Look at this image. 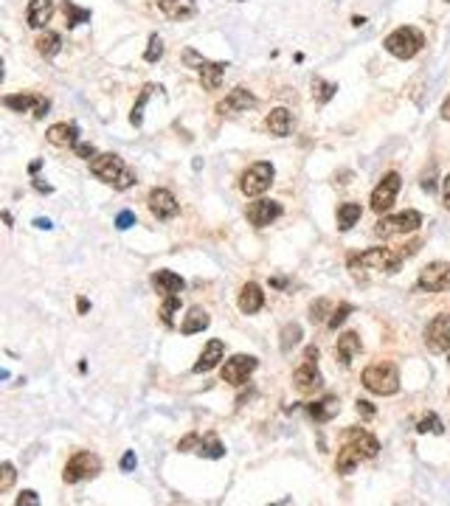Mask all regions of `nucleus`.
Masks as SVG:
<instances>
[{"label": "nucleus", "instance_id": "a211bd4d", "mask_svg": "<svg viewBox=\"0 0 450 506\" xmlns=\"http://www.w3.org/2000/svg\"><path fill=\"white\" fill-rule=\"evenodd\" d=\"M265 126H268V133L276 135V138L290 135V130H293V115H290V110H288V107H276V110H270L268 118H265Z\"/></svg>", "mask_w": 450, "mask_h": 506}, {"label": "nucleus", "instance_id": "b1692460", "mask_svg": "<svg viewBox=\"0 0 450 506\" xmlns=\"http://www.w3.org/2000/svg\"><path fill=\"white\" fill-rule=\"evenodd\" d=\"M152 287L160 295H175V292L180 295L183 287H186V281L178 273H172V270H158V273H152Z\"/></svg>", "mask_w": 450, "mask_h": 506}, {"label": "nucleus", "instance_id": "0eeeda50", "mask_svg": "<svg viewBox=\"0 0 450 506\" xmlns=\"http://www.w3.org/2000/svg\"><path fill=\"white\" fill-rule=\"evenodd\" d=\"M400 186H402V178H400L397 172H388V175H383V180L375 186V191H372V200H369V205H372V211H375V214H386V211L394 205Z\"/></svg>", "mask_w": 450, "mask_h": 506}, {"label": "nucleus", "instance_id": "7ed1b4c3", "mask_svg": "<svg viewBox=\"0 0 450 506\" xmlns=\"http://www.w3.org/2000/svg\"><path fill=\"white\" fill-rule=\"evenodd\" d=\"M363 386L372 394L391 397V394L400 391V371H397L394 363H372L363 371Z\"/></svg>", "mask_w": 450, "mask_h": 506}, {"label": "nucleus", "instance_id": "37998d69", "mask_svg": "<svg viewBox=\"0 0 450 506\" xmlns=\"http://www.w3.org/2000/svg\"><path fill=\"white\" fill-rule=\"evenodd\" d=\"M197 447H200V433H189L186 439L178 442V450H180V453H191V450H197Z\"/></svg>", "mask_w": 450, "mask_h": 506}, {"label": "nucleus", "instance_id": "f03ea898", "mask_svg": "<svg viewBox=\"0 0 450 506\" xmlns=\"http://www.w3.org/2000/svg\"><path fill=\"white\" fill-rule=\"evenodd\" d=\"M422 46H425V34L414 26H400L383 39V48L397 59H414L422 51Z\"/></svg>", "mask_w": 450, "mask_h": 506}, {"label": "nucleus", "instance_id": "dca6fc26", "mask_svg": "<svg viewBox=\"0 0 450 506\" xmlns=\"http://www.w3.org/2000/svg\"><path fill=\"white\" fill-rule=\"evenodd\" d=\"M279 217H281V203L276 200H254L248 205V223L256 228H265Z\"/></svg>", "mask_w": 450, "mask_h": 506}, {"label": "nucleus", "instance_id": "4d7b16f0", "mask_svg": "<svg viewBox=\"0 0 450 506\" xmlns=\"http://www.w3.org/2000/svg\"><path fill=\"white\" fill-rule=\"evenodd\" d=\"M447 3H450V0H447Z\"/></svg>", "mask_w": 450, "mask_h": 506}, {"label": "nucleus", "instance_id": "473e14b6", "mask_svg": "<svg viewBox=\"0 0 450 506\" xmlns=\"http://www.w3.org/2000/svg\"><path fill=\"white\" fill-rule=\"evenodd\" d=\"M197 453L200 456H206V458H223L225 456V447L220 444V439L217 436H200V447H197Z\"/></svg>", "mask_w": 450, "mask_h": 506}, {"label": "nucleus", "instance_id": "1a4fd4ad", "mask_svg": "<svg viewBox=\"0 0 450 506\" xmlns=\"http://www.w3.org/2000/svg\"><path fill=\"white\" fill-rule=\"evenodd\" d=\"M417 287L420 290H428V292H444V290H450V265L447 262H431V265H425L420 270Z\"/></svg>", "mask_w": 450, "mask_h": 506}, {"label": "nucleus", "instance_id": "cd10ccee", "mask_svg": "<svg viewBox=\"0 0 450 506\" xmlns=\"http://www.w3.org/2000/svg\"><path fill=\"white\" fill-rule=\"evenodd\" d=\"M34 46H37V54H39V57L51 59V57H57V54H59V48H62V37H59L57 31H48V28H46L43 34L37 37Z\"/></svg>", "mask_w": 450, "mask_h": 506}, {"label": "nucleus", "instance_id": "423d86ee", "mask_svg": "<svg viewBox=\"0 0 450 506\" xmlns=\"http://www.w3.org/2000/svg\"><path fill=\"white\" fill-rule=\"evenodd\" d=\"M99 473H102V458H99L96 453H91V450H79V453L65 464L62 478H65V484H79V481L93 478V476H99Z\"/></svg>", "mask_w": 450, "mask_h": 506}, {"label": "nucleus", "instance_id": "4468645a", "mask_svg": "<svg viewBox=\"0 0 450 506\" xmlns=\"http://www.w3.org/2000/svg\"><path fill=\"white\" fill-rule=\"evenodd\" d=\"M293 386H296V391H301V394H312V391H318V388L324 386V377H321L315 360H307V357H304V363L293 371Z\"/></svg>", "mask_w": 450, "mask_h": 506}, {"label": "nucleus", "instance_id": "aec40b11", "mask_svg": "<svg viewBox=\"0 0 450 506\" xmlns=\"http://www.w3.org/2000/svg\"><path fill=\"white\" fill-rule=\"evenodd\" d=\"M46 138H48V144H54V147H76V144H79V126H76V124H68V121L51 124L48 133H46Z\"/></svg>", "mask_w": 450, "mask_h": 506}, {"label": "nucleus", "instance_id": "6ab92c4d", "mask_svg": "<svg viewBox=\"0 0 450 506\" xmlns=\"http://www.w3.org/2000/svg\"><path fill=\"white\" fill-rule=\"evenodd\" d=\"M51 17H54V0H28L26 20L31 28H46V23H51Z\"/></svg>", "mask_w": 450, "mask_h": 506}, {"label": "nucleus", "instance_id": "72a5a7b5", "mask_svg": "<svg viewBox=\"0 0 450 506\" xmlns=\"http://www.w3.org/2000/svg\"><path fill=\"white\" fill-rule=\"evenodd\" d=\"M299 344H301V326H299V324H288V326L281 329V344H279L281 352L288 355V352H293V346H299Z\"/></svg>", "mask_w": 450, "mask_h": 506}, {"label": "nucleus", "instance_id": "13d9d810", "mask_svg": "<svg viewBox=\"0 0 450 506\" xmlns=\"http://www.w3.org/2000/svg\"><path fill=\"white\" fill-rule=\"evenodd\" d=\"M447 363H450V360H447Z\"/></svg>", "mask_w": 450, "mask_h": 506}, {"label": "nucleus", "instance_id": "c03bdc74", "mask_svg": "<svg viewBox=\"0 0 450 506\" xmlns=\"http://www.w3.org/2000/svg\"><path fill=\"white\" fill-rule=\"evenodd\" d=\"M133 225H135V214H133V211H121V214L115 217V228L118 231H127Z\"/></svg>", "mask_w": 450, "mask_h": 506}, {"label": "nucleus", "instance_id": "393cba45", "mask_svg": "<svg viewBox=\"0 0 450 506\" xmlns=\"http://www.w3.org/2000/svg\"><path fill=\"white\" fill-rule=\"evenodd\" d=\"M223 355H225V344L223 341H209L206 344V349H203V355H200V360L194 363V374H203V371H212L220 360H223Z\"/></svg>", "mask_w": 450, "mask_h": 506}, {"label": "nucleus", "instance_id": "a18cd8bd", "mask_svg": "<svg viewBox=\"0 0 450 506\" xmlns=\"http://www.w3.org/2000/svg\"><path fill=\"white\" fill-rule=\"evenodd\" d=\"M73 149H76V155H79V158H85V160H93V158L99 155V152H96V147H93V144H85V141H79Z\"/></svg>", "mask_w": 450, "mask_h": 506}, {"label": "nucleus", "instance_id": "c9c22d12", "mask_svg": "<svg viewBox=\"0 0 450 506\" xmlns=\"http://www.w3.org/2000/svg\"><path fill=\"white\" fill-rule=\"evenodd\" d=\"M152 91H155V84H147V88L141 91V99L135 102V107H133V113H130L133 126H141V121H144V104H147V99L152 96Z\"/></svg>", "mask_w": 450, "mask_h": 506}, {"label": "nucleus", "instance_id": "ea45409f", "mask_svg": "<svg viewBox=\"0 0 450 506\" xmlns=\"http://www.w3.org/2000/svg\"><path fill=\"white\" fill-rule=\"evenodd\" d=\"M326 312H330V301H326V299H318V301H312V307H310V321H312V324L330 321V318H326ZM330 315H332V312H330Z\"/></svg>", "mask_w": 450, "mask_h": 506}, {"label": "nucleus", "instance_id": "4be33fe9", "mask_svg": "<svg viewBox=\"0 0 450 506\" xmlns=\"http://www.w3.org/2000/svg\"><path fill=\"white\" fill-rule=\"evenodd\" d=\"M225 68H228L225 62H212V59L203 57V62H200V68H197L203 88H206V91H217L220 82H223V76H225Z\"/></svg>", "mask_w": 450, "mask_h": 506}, {"label": "nucleus", "instance_id": "c85d7f7f", "mask_svg": "<svg viewBox=\"0 0 450 506\" xmlns=\"http://www.w3.org/2000/svg\"><path fill=\"white\" fill-rule=\"evenodd\" d=\"M209 324H212V318H209V312H206V310H203V307H191V310H189V315L183 318L180 332H183V335H194V332L209 329Z\"/></svg>", "mask_w": 450, "mask_h": 506}, {"label": "nucleus", "instance_id": "09e8293b", "mask_svg": "<svg viewBox=\"0 0 450 506\" xmlns=\"http://www.w3.org/2000/svg\"><path fill=\"white\" fill-rule=\"evenodd\" d=\"M357 413H360L363 419H372V416H375V408H372V402L357 400Z\"/></svg>", "mask_w": 450, "mask_h": 506}, {"label": "nucleus", "instance_id": "c756f323", "mask_svg": "<svg viewBox=\"0 0 450 506\" xmlns=\"http://www.w3.org/2000/svg\"><path fill=\"white\" fill-rule=\"evenodd\" d=\"M360 461H363V453L357 447H352V444H344V450L338 453V461H335V470L341 476H349V473H355V467Z\"/></svg>", "mask_w": 450, "mask_h": 506}, {"label": "nucleus", "instance_id": "3c124183", "mask_svg": "<svg viewBox=\"0 0 450 506\" xmlns=\"http://www.w3.org/2000/svg\"><path fill=\"white\" fill-rule=\"evenodd\" d=\"M444 208L450 211V175L444 178Z\"/></svg>", "mask_w": 450, "mask_h": 506}, {"label": "nucleus", "instance_id": "39448f33", "mask_svg": "<svg viewBox=\"0 0 450 506\" xmlns=\"http://www.w3.org/2000/svg\"><path fill=\"white\" fill-rule=\"evenodd\" d=\"M420 225H422V214H420V211H414V208H408V211H402V214L383 217L375 225V234L383 236V239H388V236H405V234L420 231Z\"/></svg>", "mask_w": 450, "mask_h": 506}, {"label": "nucleus", "instance_id": "864d4df0", "mask_svg": "<svg viewBox=\"0 0 450 506\" xmlns=\"http://www.w3.org/2000/svg\"><path fill=\"white\" fill-rule=\"evenodd\" d=\"M442 118L444 121H450V96L444 99V104H442Z\"/></svg>", "mask_w": 450, "mask_h": 506}, {"label": "nucleus", "instance_id": "2eb2a0df", "mask_svg": "<svg viewBox=\"0 0 450 506\" xmlns=\"http://www.w3.org/2000/svg\"><path fill=\"white\" fill-rule=\"evenodd\" d=\"M251 107H256V96L248 91V88H234L220 104H217V110L223 113V115H236V113H248Z\"/></svg>", "mask_w": 450, "mask_h": 506}, {"label": "nucleus", "instance_id": "8fccbe9b", "mask_svg": "<svg viewBox=\"0 0 450 506\" xmlns=\"http://www.w3.org/2000/svg\"><path fill=\"white\" fill-rule=\"evenodd\" d=\"M133 467H135V453L130 450V453H124V458H121V470H124V473H130Z\"/></svg>", "mask_w": 450, "mask_h": 506}, {"label": "nucleus", "instance_id": "2f4dec72", "mask_svg": "<svg viewBox=\"0 0 450 506\" xmlns=\"http://www.w3.org/2000/svg\"><path fill=\"white\" fill-rule=\"evenodd\" d=\"M62 12H65V20H68V28H76L79 23H88L91 20V12L88 9H79L73 0H62Z\"/></svg>", "mask_w": 450, "mask_h": 506}, {"label": "nucleus", "instance_id": "6e6552de", "mask_svg": "<svg viewBox=\"0 0 450 506\" xmlns=\"http://www.w3.org/2000/svg\"><path fill=\"white\" fill-rule=\"evenodd\" d=\"M91 172H93L102 183L115 186L118 178L127 172V166H124V160H121L115 152H102V155H96V158L91 160Z\"/></svg>", "mask_w": 450, "mask_h": 506}, {"label": "nucleus", "instance_id": "f8f14e48", "mask_svg": "<svg viewBox=\"0 0 450 506\" xmlns=\"http://www.w3.org/2000/svg\"><path fill=\"white\" fill-rule=\"evenodd\" d=\"M3 104L9 110H15V113H28L31 110L34 118H43L48 113V107H51L48 99L37 96V93H9V96H3Z\"/></svg>", "mask_w": 450, "mask_h": 506}, {"label": "nucleus", "instance_id": "de8ad7c7", "mask_svg": "<svg viewBox=\"0 0 450 506\" xmlns=\"http://www.w3.org/2000/svg\"><path fill=\"white\" fill-rule=\"evenodd\" d=\"M15 503H17V506H37V503H39V498H37V492H34V489H26Z\"/></svg>", "mask_w": 450, "mask_h": 506}, {"label": "nucleus", "instance_id": "49530a36", "mask_svg": "<svg viewBox=\"0 0 450 506\" xmlns=\"http://www.w3.org/2000/svg\"><path fill=\"white\" fill-rule=\"evenodd\" d=\"M130 186H135V172H130V169H127V172H124V175H121V178H118V183H115L113 189H118V191H124V189H130Z\"/></svg>", "mask_w": 450, "mask_h": 506}, {"label": "nucleus", "instance_id": "412c9836", "mask_svg": "<svg viewBox=\"0 0 450 506\" xmlns=\"http://www.w3.org/2000/svg\"><path fill=\"white\" fill-rule=\"evenodd\" d=\"M158 9L169 20H189L197 15V0H158Z\"/></svg>", "mask_w": 450, "mask_h": 506}, {"label": "nucleus", "instance_id": "5fc2aeb1", "mask_svg": "<svg viewBox=\"0 0 450 506\" xmlns=\"http://www.w3.org/2000/svg\"><path fill=\"white\" fill-rule=\"evenodd\" d=\"M34 189H37V191H46V194L51 191V186H48V183H43V180H34Z\"/></svg>", "mask_w": 450, "mask_h": 506}, {"label": "nucleus", "instance_id": "58836bf2", "mask_svg": "<svg viewBox=\"0 0 450 506\" xmlns=\"http://www.w3.org/2000/svg\"><path fill=\"white\" fill-rule=\"evenodd\" d=\"M160 57H163V42H160V37H158V34H152V37H149V42H147L144 59H147V62H158Z\"/></svg>", "mask_w": 450, "mask_h": 506}, {"label": "nucleus", "instance_id": "7c9ffc66", "mask_svg": "<svg viewBox=\"0 0 450 506\" xmlns=\"http://www.w3.org/2000/svg\"><path fill=\"white\" fill-rule=\"evenodd\" d=\"M360 217H363L360 203H344V205H338V228L341 231H349L352 225H357Z\"/></svg>", "mask_w": 450, "mask_h": 506}, {"label": "nucleus", "instance_id": "a19ab883", "mask_svg": "<svg viewBox=\"0 0 450 506\" xmlns=\"http://www.w3.org/2000/svg\"><path fill=\"white\" fill-rule=\"evenodd\" d=\"M15 464L12 461H3V467H0V492H9L12 484H15Z\"/></svg>", "mask_w": 450, "mask_h": 506}, {"label": "nucleus", "instance_id": "6e6d98bb", "mask_svg": "<svg viewBox=\"0 0 450 506\" xmlns=\"http://www.w3.org/2000/svg\"><path fill=\"white\" fill-rule=\"evenodd\" d=\"M304 357H307V360H318V349H315V346H307Z\"/></svg>", "mask_w": 450, "mask_h": 506}, {"label": "nucleus", "instance_id": "20e7f679", "mask_svg": "<svg viewBox=\"0 0 450 506\" xmlns=\"http://www.w3.org/2000/svg\"><path fill=\"white\" fill-rule=\"evenodd\" d=\"M273 178H276L273 163H268V160H256V163H251V166L242 172V178H239V189H242V194H245V197H262V194L273 186Z\"/></svg>", "mask_w": 450, "mask_h": 506}, {"label": "nucleus", "instance_id": "5701e85b", "mask_svg": "<svg viewBox=\"0 0 450 506\" xmlns=\"http://www.w3.org/2000/svg\"><path fill=\"white\" fill-rule=\"evenodd\" d=\"M262 307H265V292H262V287L254 284V281H248V284L242 287V292H239V310L245 315H254Z\"/></svg>", "mask_w": 450, "mask_h": 506}, {"label": "nucleus", "instance_id": "a878e982", "mask_svg": "<svg viewBox=\"0 0 450 506\" xmlns=\"http://www.w3.org/2000/svg\"><path fill=\"white\" fill-rule=\"evenodd\" d=\"M360 337H357V332H344L341 337H338V344H335V357L344 363V366H349L352 360H355V355L360 352Z\"/></svg>", "mask_w": 450, "mask_h": 506}, {"label": "nucleus", "instance_id": "603ef678", "mask_svg": "<svg viewBox=\"0 0 450 506\" xmlns=\"http://www.w3.org/2000/svg\"><path fill=\"white\" fill-rule=\"evenodd\" d=\"M34 225H37V228H43V231H48V228H51V220H43V217H37V220H34Z\"/></svg>", "mask_w": 450, "mask_h": 506}, {"label": "nucleus", "instance_id": "f704fd0d", "mask_svg": "<svg viewBox=\"0 0 450 506\" xmlns=\"http://www.w3.org/2000/svg\"><path fill=\"white\" fill-rule=\"evenodd\" d=\"M180 310V295L175 292V295H167V299H163V307H160V321L167 324V326H172L175 324V312Z\"/></svg>", "mask_w": 450, "mask_h": 506}, {"label": "nucleus", "instance_id": "9d476101", "mask_svg": "<svg viewBox=\"0 0 450 506\" xmlns=\"http://www.w3.org/2000/svg\"><path fill=\"white\" fill-rule=\"evenodd\" d=\"M425 346H428L433 355H442V352L450 349V315H447V312L436 315V318L428 324V329H425Z\"/></svg>", "mask_w": 450, "mask_h": 506}, {"label": "nucleus", "instance_id": "79ce46f5", "mask_svg": "<svg viewBox=\"0 0 450 506\" xmlns=\"http://www.w3.org/2000/svg\"><path fill=\"white\" fill-rule=\"evenodd\" d=\"M349 312H352V307H349V304H341L338 310H332V315H330V321H326V326H330V329H338V326L346 321Z\"/></svg>", "mask_w": 450, "mask_h": 506}, {"label": "nucleus", "instance_id": "f257e3e1", "mask_svg": "<svg viewBox=\"0 0 450 506\" xmlns=\"http://www.w3.org/2000/svg\"><path fill=\"white\" fill-rule=\"evenodd\" d=\"M402 250H394V247H372L366 253H352L346 259L349 270L355 276H366L369 270H377V273H397L402 268Z\"/></svg>", "mask_w": 450, "mask_h": 506}, {"label": "nucleus", "instance_id": "bb28decb", "mask_svg": "<svg viewBox=\"0 0 450 506\" xmlns=\"http://www.w3.org/2000/svg\"><path fill=\"white\" fill-rule=\"evenodd\" d=\"M307 411H310V416H312L315 422H330L332 416H338L341 402H338L335 397H324V400H318V402L307 405Z\"/></svg>", "mask_w": 450, "mask_h": 506}, {"label": "nucleus", "instance_id": "ddd939ff", "mask_svg": "<svg viewBox=\"0 0 450 506\" xmlns=\"http://www.w3.org/2000/svg\"><path fill=\"white\" fill-rule=\"evenodd\" d=\"M147 205H149L155 220H172L180 211V205H178V200L169 189H152L149 197H147Z\"/></svg>", "mask_w": 450, "mask_h": 506}, {"label": "nucleus", "instance_id": "f3484780", "mask_svg": "<svg viewBox=\"0 0 450 506\" xmlns=\"http://www.w3.org/2000/svg\"><path fill=\"white\" fill-rule=\"evenodd\" d=\"M344 442L352 444V447H357L363 453V458H375L380 453V442L369 431H363V428H349L346 436H344Z\"/></svg>", "mask_w": 450, "mask_h": 506}, {"label": "nucleus", "instance_id": "9b49d317", "mask_svg": "<svg viewBox=\"0 0 450 506\" xmlns=\"http://www.w3.org/2000/svg\"><path fill=\"white\" fill-rule=\"evenodd\" d=\"M256 366H259V360L251 357V355H234L223 366V380H225L228 386H242L245 380H248L256 371Z\"/></svg>", "mask_w": 450, "mask_h": 506}, {"label": "nucleus", "instance_id": "e433bc0d", "mask_svg": "<svg viewBox=\"0 0 450 506\" xmlns=\"http://www.w3.org/2000/svg\"><path fill=\"white\" fill-rule=\"evenodd\" d=\"M335 91H338L335 84H326V82H324V79H318V76L312 79V96H318V102H321V104L330 102V99L335 96Z\"/></svg>", "mask_w": 450, "mask_h": 506}, {"label": "nucleus", "instance_id": "4c0bfd02", "mask_svg": "<svg viewBox=\"0 0 450 506\" xmlns=\"http://www.w3.org/2000/svg\"><path fill=\"white\" fill-rule=\"evenodd\" d=\"M417 431H420V433H436V436H439V433H444V425L439 422V416H436V413H428V416H422V419H420Z\"/></svg>", "mask_w": 450, "mask_h": 506}]
</instances>
